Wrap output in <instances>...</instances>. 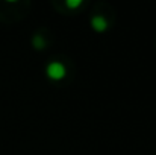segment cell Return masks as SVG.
Returning <instances> with one entry per match:
<instances>
[{"label": "cell", "instance_id": "3", "mask_svg": "<svg viewBox=\"0 0 156 155\" xmlns=\"http://www.w3.org/2000/svg\"><path fill=\"white\" fill-rule=\"evenodd\" d=\"M32 44H34V47L35 49H44V46H46V40H44V37H41V35H35L34 37V40H32Z\"/></svg>", "mask_w": 156, "mask_h": 155}, {"label": "cell", "instance_id": "1", "mask_svg": "<svg viewBox=\"0 0 156 155\" xmlns=\"http://www.w3.org/2000/svg\"><path fill=\"white\" fill-rule=\"evenodd\" d=\"M46 73H47V76L53 79V81H59V79H62L64 76H65V67L61 64V62H50L49 65H47V68H46Z\"/></svg>", "mask_w": 156, "mask_h": 155}, {"label": "cell", "instance_id": "2", "mask_svg": "<svg viewBox=\"0 0 156 155\" xmlns=\"http://www.w3.org/2000/svg\"><path fill=\"white\" fill-rule=\"evenodd\" d=\"M91 26H93L97 32H103L105 29L108 28V21L105 20L103 17L99 15V17H94V18L91 20Z\"/></svg>", "mask_w": 156, "mask_h": 155}, {"label": "cell", "instance_id": "4", "mask_svg": "<svg viewBox=\"0 0 156 155\" xmlns=\"http://www.w3.org/2000/svg\"><path fill=\"white\" fill-rule=\"evenodd\" d=\"M79 5H82L80 0H67V6H68V8H76V6H79Z\"/></svg>", "mask_w": 156, "mask_h": 155}]
</instances>
